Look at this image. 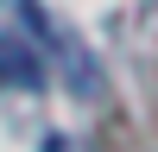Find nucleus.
Returning a JSON list of instances; mask_svg holds the SVG:
<instances>
[{
	"instance_id": "nucleus-1",
	"label": "nucleus",
	"mask_w": 158,
	"mask_h": 152,
	"mask_svg": "<svg viewBox=\"0 0 158 152\" xmlns=\"http://www.w3.org/2000/svg\"><path fill=\"white\" fill-rule=\"evenodd\" d=\"M0 76H6V82H25V89H32L44 70H38V57H32L25 44H6V38H0Z\"/></svg>"
}]
</instances>
